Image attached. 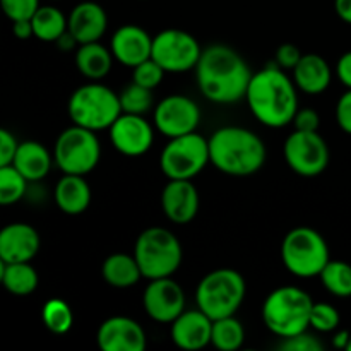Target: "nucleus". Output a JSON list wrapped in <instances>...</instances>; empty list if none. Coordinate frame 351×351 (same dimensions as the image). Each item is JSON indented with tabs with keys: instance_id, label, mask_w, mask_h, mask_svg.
Returning a JSON list of instances; mask_svg holds the SVG:
<instances>
[{
	"instance_id": "nucleus-1",
	"label": "nucleus",
	"mask_w": 351,
	"mask_h": 351,
	"mask_svg": "<svg viewBox=\"0 0 351 351\" xmlns=\"http://www.w3.org/2000/svg\"><path fill=\"white\" fill-rule=\"evenodd\" d=\"M195 75L202 96L218 105H230L245 98L252 79L242 55L226 45H211L202 50Z\"/></svg>"
},
{
	"instance_id": "nucleus-2",
	"label": "nucleus",
	"mask_w": 351,
	"mask_h": 351,
	"mask_svg": "<svg viewBox=\"0 0 351 351\" xmlns=\"http://www.w3.org/2000/svg\"><path fill=\"white\" fill-rule=\"evenodd\" d=\"M245 98L252 115L273 129L293 122L298 112L297 89L280 65L269 64L252 74Z\"/></svg>"
},
{
	"instance_id": "nucleus-3",
	"label": "nucleus",
	"mask_w": 351,
	"mask_h": 351,
	"mask_svg": "<svg viewBox=\"0 0 351 351\" xmlns=\"http://www.w3.org/2000/svg\"><path fill=\"white\" fill-rule=\"evenodd\" d=\"M211 163L232 177L257 173L266 161V146L252 130L243 127H221L209 137Z\"/></svg>"
},
{
	"instance_id": "nucleus-4",
	"label": "nucleus",
	"mask_w": 351,
	"mask_h": 351,
	"mask_svg": "<svg viewBox=\"0 0 351 351\" xmlns=\"http://www.w3.org/2000/svg\"><path fill=\"white\" fill-rule=\"evenodd\" d=\"M314 302L297 287H281L267 295L263 307L266 328L280 338H291L307 331Z\"/></svg>"
},
{
	"instance_id": "nucleus-5",
	"label": "nucleus",
	"mask_w": 351,
	"mask_h": 351,
	"mask_svg": "<svg viewBox=\"0 0 351 351\" xmlns=\"http://www.w3.org/2000/svg\"><path fill=\"white\" fill-rule=\"evenodd\" d=\"M69 117L75 125L89 130H105L122 115L120 96L99 82L81 86L69 98Z\"/></svg>"
},
{
	"instance_id": "nucleus-6",
	"label": "nucleus",
	"mask_w": 351,
	"mask_h": 351,
	"mask_svg": "<svg viewBox=\"0 0 351 351\" xmlns=\"http://www.w3.org/2000/svg\"><path fill=\"white\" fill-rule=\"evenodd\" d=\"M245 280L239 271L230 267L211 271L202 278L195 290L197 308L213 321L235 315L245 298Z\"/></svg>"
},
{
	"instance_id": "nucleus-7",
	"label": "nucleus",
	"mask_w": 351,
	"mask_h": 351,
	"mask_svg": "<svg viewBox=\"0 0 351 351\" xmlns=\"http://www.w3.org/2000/svg\"><path fill=\"white\" fill-rule=\"evenodd\" d=\"M134 256L143 278L149 281L170 278L182 264V245L170 230L153 226L139 235L134 247Z\"/></svg>"
},
{
	"instance_id": "nucleus-8",
	"label": "nucleus",
	"mask_w": 351,
	"mask_h": 351,
	"mask_svg": "<svg viewBox=\"0 0 351 351\" xmlns=\"http://www.w3.org/2000/svg\"><path fill=\"white\" fill-rule=\"evenodd\" d=\"M285 267L298 278H314L329 263V247L319 232L308 226H298L287 233L281 243Z\"/></svg>"
},
{
	"instance_id": "nucleus-9",
	"label": "nucleus",
	"mask_w": 351,
	"mask_h": 351,
	"mask_svg": "<svg viewBox=\"0 0 351 351\" xmlns=\"http://www.w3.org/2000/svg\"><path fill=\"white\" fill-rule=\"evenodd\" d=\"M208 163H211L209 141L195 132L173 137L160 158L161 171L170 180H192Z\"/></svg>"
},
{
	"instance_id": "nucleus-10",
	"label": "nucleus",
	"mask_w": 351,
	"mask_h": 351,
	"mask_svg": "<svg viewBox=\"0 0 351 351\" xmlns=\"http://www.w3.org/2000/svg\"><path fill=\"white\" fill-rule=\"evenodd\" d=\"M101 156V146L95 130L72 125L55 143V163L64 173L86 175L93 171Z\"/></svg>"
},
{
	"instance_id": "nucleus-11",
	"label": "nucleus",
	"mask_w": 351,
	"mask_h": 351,
	"mask_svg": "<svg viewBox=\"0 0 351 351\" xmlns=\"http://www.w3.org/2000/svg\"><path fill=\"white\" fill-rule=\"evenodd\" d=\"M202 50L191 33L182 29H165L153 38L151 58L167 72H187L195 69Z\"/></svg>"
},
{
	"instance_id": "nucleus-12",
	"label": "nucleus",
	"mask_w": 351,
	"mask_h": 351,
	"mask_svg": "<svg viewBox=\"0 0 351 351\" xmlns=\"http://www.w3.org/2000/svg\"><path fill=\"white\" fill-rule=\"evenodd\" d=\"M283 154L288 167L300 177H317L329 165V147L317 130H295L285 141Z\"/></svg>"
},
{
	"instance_id": "nucleus-13",
	"label": "nucleus",
	"mask_w": 351,
	"mask_h": 351,
	"mask_svg": "<svg viewBox=\"0 0 351 351\" xmlns=\"http://www.w3.org/2000/svg\"><path fill=\"white\" fill-rule=\"evenodd\" d=\"M199 122H201V110L197 103L189 96H167L154 108V125L170 139L195 132Z\"/></svg>"
},
{
	"instance_id": "nucleus-14",
	"label": "nucleus",
	"mask_w": 351,
	"mask_h": 351,
	"mask_svg": "<svg viewBox=\"0 0 351 351\" xmlns=\"http://www.w3.org/2000/svg\"><path fill=\"white\" fill-rule=\"evenodd\" d=\"M146 314L160 324H171L185 311V295L171 278L151 280L143 295Z\"/></svg>"
},
{
	"instance_id": "nucleus-15",
	"label": "nucleus",
	"mask_w": 351,
	"mask_h": 351,
	"mask_svg": "<svg viewBox=\"0 0 351 351\" xmlns=\"http://www.w3.org/2000/svg\"><path fill=\"white\" fill-rule=\"evenodd\" d=\"M110 139L119 153L125 156H143L153 146L154 132L143 115L122 113L110 127Z\"/></svg>"
},
{
	"instance_id": "nucleus-16",
	"label": "nucleus",
	"mask_w": 351,
	"mask_h": 351,
	"mask_svg": "<svg viewBox=\"0 0 351 351\" xmlns=\"http://www.w3.org/2000/svg\"><path fill=\"white\" fill-rule=\"evenodd\" d=\"M96 341L103 351H144L146 332L134 319L115 315L99 326Z\"/></svg>"
},
{
	"instance_id": "nucleus-17",
	"label": "nucleus",
	"mask_w": 351,
	"mask_h": 351,
	"mask_svg": "<svg viewBox=\"0 0 351 351\" xmlns=\"http://www.w3.org/2000/svg\"><path fill=\"white\" fill-rule=\"evenodd\" d=\"M41 245L40 233L26 223H12L0 232V261L29 263Z\"/></svg>"
},
{
	"instance_id": "nucleus-18",
	"label": "nucleus",
	"mask_w": 351,
	"mask_h": 351,
	"mask_svg": "<svg viewBox=\"0 0 351 351\" xmlns=\"http://www.w3.org/2000/svg\"><path fill=\"white\" fill-rule=\"evenodd\" d=\"M153 38L136 24H125L119 27L112 36V53L120 64L127 67H137L151 58Z\"/></svg>"
},
{
	"instance_id": "nucleus-19",
	"label": "nucleus",
	"mask_w": 351,
	"mask_h": 351,
	"mask_svg": "<svg viewBox=\"0 0 351 351\" xmlns=\"http://www.w3.org/2000/svg\"><path fill=\"white\" fill-rule=\"evenodd\" d=\"M161 208L175 225H185L199 211V192L191 180H170L161 194Z\"/></svg>"
},
{
	"instance_id": "nucleus-20",
	"label": "nucleus",
	"mask_w": 351,
	"mask_h": 351,
	"mask_svg": "<svg viewBox=\"0 0 351 351\" xmlns=\"http://www.w3.org/2000/svg\"><path fill=\"white\" fill-rule=\"evenodd\" d=\"M171 341L182 350H201L211 343L213 319L201 308L182 312L171 322Z\"/></svg>"
},
{
	"instance_id": "nucleus-21",
	"label": "nucleus",
	"mask_w": 351,
	"mask_h": 351,
	"mask_svg": "<svg viewBox=\"0 0 351 351\" xmlns=\"http://www.w3.org/2000/svg\"><path fill=\"white\" fill-rule=\"evenodd\" d=\"M108 26L105 9L96 2H81L72 9L69 16V31L75 36L79 45L99 41Z\"/></svg>"
},
{
	"instance_id": "nucleus-22",
	"label": "nucleus",
	"mask_w": 351,
	"mask_h": 351,
	"mask_svg": "<svg viewBox=\"0 0 351 351\" xmlns=\"http://www.w3.org/2000/svg\"><path fill=\"white\" fill-rule=\"evenodd\" d=\"M293 79L297 88L307 95H321L331 84V67L321 55H302L300 62L293 69Z\"/></svg>"
},
{
	"instance_id": "nucleus-23",
	"label": "nucleus",
	"mask_w": 351,
	"mask_h": 351,
	"mask_svg": "<svg viewBox=\"0 0 351 351\" xmlns=\"http://www.w3.org/2000/svg\"><path fill=\"white\" fill-rule=\"evenodd\" d=\"M55 202L65 215H81L91 202V189L84 180V175H69L58 180L55 187Z\"/></svg>"
},
{
	"instance_id": "nucleus-24",
	"label": "nucleus",
	"mask_w": 351,
	"mask_h": 351,
	"mask_svg": "<svg viewBox=\"0 0 351 351\" xmlns=\"http://www.w3.org/2000/svg\"><path fill=\"white\" fill-rule=\"evenodd\" d=\"M12 165L27 178V182H38L47 177L50 171L51 156L41 143L26 141L17 147Z\"/></svg>"
},
{
	"instance_id": "nucleus-25",
	"label": "nucleus",
	"mask_w": 351,
	"mask_h": 351,
	"mask_svg": "<svg viewBox=\"0 0 351 351\" xmlns=\"http://www.w3.org/2000/svg\"><path fill=\"white\" fill-rule=\"evenodd\" d=\"M112 50L103 47L98 41L79 45L77 51H75V67L84 77L91 79V81H99V79L106 77L108 72L112 71Z\"/></svg>"
},
{
	"instance_id": "nucleus-26",
	"label": "nucleus",
	"mask_w": 351,
	"mask_h": 351,
	"mask_svg": "<svg viewBox=\"0 0 351 351\" xmlns=\"http://www.w3.org/2000/svg\"><path fill=\"white\" fill-rule=\"evenodd\" d=\"M103 280L113 288H130L143 278L136 256L129 254H112L105 259L101 267Z\"/></svg>"
},
{
	"instance_id": "nucleus-27",
	"label": "nucleus",
	"mask_w": 351,
	"mask_h": 351,
	"mask_svg": "<svg viewBox=\"0 0 351 351\" xmlns=\"http://www.w3.org/2000/svg\"><path fill=\"white\" fill-rule=\"evenodd\" d=\"M0 278L5 290L17 297L31 295L38 287V273L29 263H2Z\"/></svg>"
},
{
	"instance_id": "nucleus-28",
	"label": "nucleus",
	"mask_w": 351,
	"mask_h": 351,
	"mask_svg": "<svg viewBox=\"0 0 351 351\" xmlns=\"http://www.w3.org/2000/svg\"><path fill=\"white\" fill-rule=\"evenodd\" d=\"M34 36L47 43H55L69 29V21L53 5H40V9L31 17Z\"/></svg>"
},
{
	"instance_id": "nucleus-29",
	"label": "nucleus",
	"mask_w": 351,
	"mask_h": 351,
	"mask_svg": "<svg viewBox=\"0 0 351 351\" xmlns=\"http://www.w3.org/2000/svg\"><path fill=\"white\" fill-rule=\"evenodd\" d=\"M243 339H245V331H243L242 322L235 319V315L213 321L211 345L215 348L221 351H235L243 345Z\"/></svg>"
},
{
	"instance_id": "nucleus-30",
	"label": "nucleus",
	"mask_w": 351,
	"mask_h": 351,
	"mask_svg": "<svg viewBox=\"0 0 351 351\" xmlns=\"http://www.w3.org/2000/svg\"><path fill=\"white\" fill-rule=\"evenodd\" d=\"M321 276L322 285L329 293L335 297L348 298L351 297V266L343 261H329L322 269Z\"/></svg>"
},
{
	"instance_id": "nucleus-31",
	"label": "nucleus",
	"mask_w": 351,
	"mask_h": 351,
	"mask_svg": "<svg viewBox=\"0 0 351 351\" xmlns=\"http://www.w3.org/2000/svg\"><path fill=\"white\" fill-rule=\"evenodd\" d=\"M27 178L14 165L0 167V204L10 206L24 197Z\"/></svg>"
},
{
	"instance_id": "nucleus-32",
	"label": "nucleus",
	"mask_w": 351,
	"mask_h": 351,
	"mask_svg": "<svg viewBox=\"0 0 351 351\" xmlns=\"http://www.w3.org/2000/svg\"><path fill=\"white\" fill-rule=\"evenodd\" d=\"M41 317H43L45 326L53 335H65L67 331H71L72 322H74V315H72L71 307H69L67 302L60 300V298H51V300H48L43 305Z\"/></svg>"
},
{
	"instance_id": "nucleus-33",
	"label": "nucleus",
	"mask_w": 351,
	"mask_h": 351,
	"mask_svg": "<svg viewBox=\"0 0 351 351\" xmlns=\"http://www.w3.org/2000/svg\"><path fill=\"white\" fill-rule=\"evenodd\" d=\"M153 89H147L144 86L132 84L127 86L120 95V105H122V113H134V115H144L149 112L153 106Z\"/></svg>"
},
{
	"instance_id": "nucleus-34",
	"label": "nucleus",
	"mask_w": 351,
	"mask_h": 351,
	"mask_svg": "<svg viewBox=\"0 0 351 351\" xmlns=\"http://www.w3.org/2000/svg\"><path fill=\"white\" fill-rule=\"evenodd\" d=\"M339 324V314L332 305L324 304H314L311 314V326L319 332H331L338 328Z\"/></svg>"
},
{
	"instance_id": "nucleus-35",
	"label": "nucleus",
	"mask_w": 351,
	"mask_h": 351,
	"mask_svg": "<svg viewBox=\"0 0 351 351\" xmlns=\"http://www.w3.org/2000/svg\"><path fill=\"white\" fill-rule=\"evenodd\" d=\"M165 69L153 58H147L146 62L134 67V82L144 86L147 89H154L161 81H163Z\"/></svg>"
},
{
	"instance_id": "nucleus-36",
	"label": "nucleus",
	"mask_w": 351,
	"mask_h": 351,
	"mask_svg": "<svg viewBox=\"0 0 351 351\" xmlns=\"http://www.w3.org/2000/svg\"><path fill=\"white\" fill-rule=\"evenodd\" d=\"M3 14L10 21L31 19L38 9H40V0H0Z\"/></svg>"
},
{
	"instance_id": "nucleus-37",
	"label": "nucleus",
	"mask_w": 351,
	"mask_h": 351,
	"mask_svg": "<svg viewBox=\"0 0 351 351\" xmlns=\"http://www.w3.org/2000/svg\"><path fill=\"white\" fill-rule=\"evenodd\" d=\"M283 351H322L324 345L314 336L307 332H300L291 338H285V343L280 346Z\"/></svg>"
},
{
	"instance_id": "nucleus-38",
	"label": "nucleus",
	"mask_w": 351,
	"mask_h": 351,
	"mask_svg": "<svg viewBox=\"0 0 351 351\" xmlns=\"http://www.w3.org/2000/svg\"><path fill=\"white\" fill-rule=\"evenodd\" d=\"M19 144L21 143H17V139L9 130L0 129V167L12 165Z\"/></svg>"
},
{
	"instance_id": "nucleus-39",
	"label": "nucleus",
	"mask_w": 351,
	"mask_h": 351,
	"mask_svg": "<svg viewBox=\"0 0 351 351\" xmlns=\"http://www.w3.org/2000/svg\"><path fill=\"white\" fill-rule=\"evenodd\" d=\"M302 58L300 48L295 47L291 43H285L278 48L276 51V62L281 69H291L293 71L297 67V64Z\"/></svg>"
},
{
	"instance_id": "nucleus-40",
	"label": "nucleus",
	"mask_w": 351,
	"mask_h": 351,
	"mask_svg": "<svg viewBox=\"0 0 351 351\" xmlns=\"http://www.w3.org/2000/svg\"><path fill=\"white\" fill-rule=\"evenodd\" d=\"M336 122L343 132L351 136V89L339 98L338 105H336Z\"/></svg>"
},
{
	"instance_id": "nucleus-41",
	"label": "nucleus",
	"mask_w": 351,
	"mask_h": 351,
	"mask_svg": "<svg viewBox=\"0 0 351 351\" xmlns=\"http://www.w3.org/2000/svg\"><path fill=\"white\" fill-rule=\"evenodd\" d=\"M295 129L297 130H307V132H315L319 129V123H321V119H319V113L312 108H304L298 110L297 115L293 119Z\"/></svg>"
},
{
	"instance_id": "nucleus-42",
	"label": "nucleus",
	"mask_w": 351,
	"mask_h": 351,
	"mask_svg": "<svg viewBox=\"0 0 351 351\" xmlns=\"http://www.w3.org/2000/svg\"><path fill=\"white\" fill-rule=\"evenodd\" d=\"M336 74H338L339 81L351 89V51L341 55V58L336 64Z\"/></svg>"
},
{
	"instance_id": "nucleus-43",
	"label": "nucleus",
	"mask_w": 351,
	"mask_h": 351,
	"mask_svg": "<svg viewBox=\"0 0 351 351\" xmlns=\"http://www.w3.org/2000/svg\"><path fill=\"white\" fill-rule=\"evenodd\" d=\"M12 31L19 40H27V38L34 36V29H33V23H31V19L14 21Z\"/></svg>"
},
{
	"instance_id": "nucleus-44",
	"label": "nucleus",
	"mask_w": 351,
	"mask_h": 351,
	"mask_svg": "<svg viewBox=\"0 0 351 351\" xmlns=\"http://www.w3.org/2000/svg\"><path fill=\"white\" fill-rule=\"evenodd\" d=\"M55 43H57V47L60 48L62 51H71V50H75V48H79V41L75 40V36L69 29L65 31V33L62 34Z\"/></svg>"
},
{
	"instance_id": "nucleus-45",
	"label": "nucleus",
	"mask_w": 351,
	"mask_h": 351,
	"mask_svg": "<svg viewBox=\"0 0 351 351\" xmlns=\"http://www.w3.org/2000/svg\"><path fill=\"white\" fill-rule=\"evenodd\" d=\"M336 14L346 24H351V0H335Z\"/></svg>"
},
{
	"instance_id": "nucleus-46",
	"label": "nucleus",
	"mask_w": 351,
	"mask_h": 351,
	"mask_svg": "<svg viewBox=\"0 0 351 351\" xmlns=\"http://www.w3.org/2000/svg\"><path fill=\"white\" fill-rule=\"evenodd\" d=\"M348 341H350V332H339L338 336L335 338V346H338V348H346L348 346Z\"/></svg>"
},
{
	"instance_id": "nucleus-47",
	"label": "nucleus",
	"mask_w": 351,
	"mask_h": 351,
	"mask_svg": "<svg viewBox=\"0 0 351 351\" xmlns=\"http://www.w3.org/2000/svg\"><path fill=\"white\" fill-rule=\"evenodd\" d=\"M346 350L351 351V335H350V341H348V346H346Z\"/></svg>"
}]
</instances>
